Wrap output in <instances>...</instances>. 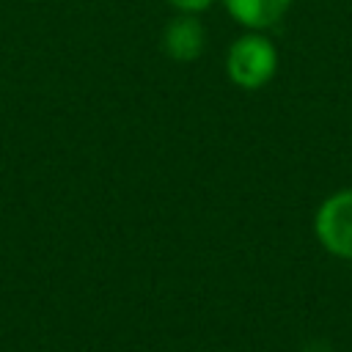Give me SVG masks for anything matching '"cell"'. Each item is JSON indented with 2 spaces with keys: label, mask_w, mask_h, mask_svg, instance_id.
<instances>
[{
  "label": "cell",
  "mask_w": 352,
  "mask_h": 352,
  "mask_svg": "<svg viewBox=\"0 0 352 352\" xmlns=\"http://www.w3.org/2000/svg\"><path fill=\"white\" fill-rule=\"evenodd\" d=\"M204 25L195 19V14H179L165 25L162 33V50L168 58L179 63H190L204 52Z\"/></svg>",
  "instance_id": "3"
},
{
  "label": "cell",
  "mask_w": 352,
  "mask_h": 352,
  "mask_svg": "<svg viewBox=\"0 0 352 352\" xmlns=\"http://www.w3.org/2000/svg\"><path fill=\"white\" fill-rule=\"evenodd\" d=\"M176 11H182V14H201V11H206L214 0H168Z\"/></svg>",
  "instance_id": "5"
},
{
  "label": "cell",
  "mask_w": 352,
  "mask_h": 352,
  "mask_svg": "<svg viewBox=\"0 0 352 352\" xmlns=\"http://www.w3.org/2000/svg\"><path fill=\"white\" fill-rule=\"evenodd\" d=\"M278 69V52L275 44L261 33H245L239 36L226 55V72L234 85L256 91L272 80Z\"/></svg>",
  "instance_id": "1"
},
{
  "label": "cell",
  "mask_w": 352,
  "mask_h": 352,
  "mask_svg": "<svg viewBox=\"0 0 352 352\" xmlns=\"http://www.w3.org/2000/svg\"><path fill=\"white\" fill-rule=\"evenodd\" d=\"M226 11L250 30H264L275 25L292 6V0H223Z\"/></svg>",
  "instance_id": "4"
},
{
  "label": "cell",
  "mask_w": 352,
  "mask_h": 352,
  "mask_svg": "<svg viewBox=\"0 0 352 352\" xmlns=\"http://www.w3.org/2000/svg\"><path fill=\"white\" fill-rule=\"evenodd\" d=\"M314 231L327 253L352 258V190H341L319 206Z\"/></svg>",
  "instance_id": "2"
}]
</instances>
